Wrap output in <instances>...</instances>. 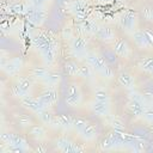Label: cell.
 <instances>
[{
	"label": "cell",
	"instance_id": "6da1fadb",
	"mask_svg": "<svg viewBox=\"0 0 153 153\" xmlns=\"http://www.w3.org/2000/svg\"><path fill=\"white\" fill-rule=\"evenodd\" d=\"M32 45L36 48L43 62L47 66H50L55 61V56L57 53V43L48 32H38L32 38Z\"/></svg>",
	"mask_w": 153,
	"mask_h": 153
},
{
	"label": "cell",
	"instance_id": "7a4b0ae2",
	"mask_svg": "<svg viewBox=\"0 0 153 153\" xmlns=\"http://www.w3.org/2000/svg\"><path fill=\"white\" fill-rule=\"evenodd\" d=\"M65 102L69 108H79L82 103V92L76 82H72L68 86Z\"/></svg>",
	"mask_w": 153,
	"mask_h": 153
},
{
	"label": "cell",
	"instance_id": "3957f363",
	"mask_svg": "<svg viewBox=\"0 0 153 153\" xmlns=\"http://www.w3.org/2000/svg\"><path fill=\"white\" fill-rule=\"evenodd\" d=\"M69 48L73 56L85 59L87 55V41L84 36H74L71 38Z\"/></svg>",
	"mask_w": 153,
	"mask_h": 153
},
{
	"label": "cell",
	"instance_id": "277c9868",
	"mask_svg": "<svg viewBox=\"0 0 153 153\" xmlns=\"http://www.w3.org/2000/svg\"><path fill=\"white\" fill-rule=\"evenodd\" d=\"M118 24L123 31L130 35L137 30V16L134 12H123L118 18Z\"/></svg>",
	"mask_w": 153,
	"mask_h": 153
},
{
	"label": "cell",
	"instance_id": "5b68a950",
	"mask_svg": "<svg viewBox=\"0 0 153 153\" xmlns=\"http://www.w3.org/2000/svg\"><path fill=\"white\" fill-rule=\"evenodd\" d=\"M25 14L30 19V22H32L35 25L39 26L45 22L47 17H48V11L44 7H35L33 5H29Z\"/></svg>",
	"mask_w": 153,
	"mask_h": 153
},
{
	"label": "cell",
	"instance_id": "8992f818",
	"mask_svg": "<svg viewBox=\"0 0 153 153\" xmlns=\"http://www.w3.org/2000/svg\"><path fill=\"white\" fill-rule=\"evenodd\" d=\"M23 59L20 56H16L12 59H8L2 63V71L8 76H17L19 72L23 69Z\"/></svg>",
	"mask_w": 153,
	"mask_h": 153
},
{
	"label": "cell",
	"instance_id": "52a82bcc",
	"mask_svg": "<svg viewBox=\"0 0 153 153\" xmlns=\"http://www.w3.org/2000/svg\"><path fill=\"white\" fill-rule=\"evenodd\" d=\"M38 98H39V100L43 103V105L45 108L53 106L59 100V91H57L56 87L45 86V88L39 93Z\"/></svg>",
	"mask_w": 153,
	"mask_h": 153
},
{
	"label": "cell",
	"instance_id": "ba28073f",
	"mask_svg": "<svg viewBox=\"0 0 153 153\" xmlns=\"http://www.w3.org/2000/svg\"><path fill=\"white\" fill-rule=\"evenodd\" d=\"M88 109L98 117H106L111 114V108L109 102H102L93 99L88 103Z\"/></svg>",
	"mask_w": 153,
	"mask_h": 153
},
{
	"label": "cell",
	"instance_id": "9c48e42d",
	"mask_svg": "<svg viewBox=\"0 0 153 153\" xmlns=\"http://www.w3.org/2000/svg\"><path fill=\"white\" fill-rule=\"evenodd\" d=\"M20 104H22L25 109H27V110H30L31 112H35V114H38L39 111L47 109V108L43 105V103L39 100L38 97L35 98V97H31L30 94L24 96L23 98H20Z\"/></svg>",
	"mask_w": 153,
	"mask_h": 153
},
{
	"label": "cell",
	"instance_id": "30bf717a",
	"mask_svg": "<svg viewBox=\"0 0 153 153\" xmlns=\"http://www.w3.org/2000/svg\"><path fill=\"white\" fill-rule=\"evenodd\" d=\"M73 118L74 117L68 116V115H57L54 117V121L50 124V127H53L55 129H62L65 131H68V130L73 129Z\"/></svg>",
	"mask_w": 153,
	"mask_h": 153
},
{
	"label": "cell",
	"instance_id": "8fae6325",
	"mask_svg": "<svg viewBox=\"0 0 153 153\" xmlns=\"http://www.w3.org/2000/svg\"><path fill=\"white\" fill-rule=\"evenodd\" d=\"M68 10L75 18L81 20L85 18L86 10H87V2L85 0H73L72 2L68 4Z\"/></svg>",
	"mask_w": 153,
	"mask_h": 153
},
{
	"label": "cell",
	"instance_id": "7c38bea8",
	"mask_svg": "<svg viewBox=\"0 0 153 153\" xmlns=\"http://www.w3.org/2000/svg\"><path fill=\"white\" fill-rule=\"evenodd\" d=\"M112 50L117 56L123 57V59H128L131 54L130 45L124 38H116L112 45Z\"/></svg>",
	"mask_w": 153,
	"mask_h": 153
},
{
	"label": "cell",
	"instance_id": "4fadbf2b",
	"mask_svg": "<svg viewBox=\"0 0 153 153\" xmlns=\"http://www.w3.org/2000/svg\"><path fill=\"white\" fill-rule=\"evenodd\" d=\"M85 61H86V63H88V65L94 69V72H97V73L102 72V71L108 66L106 62H105V60H104L100 55H98V54H96V53H87V55H86V57H85Z\"/></svg>",
	"mask_w": 153,
	"mask_h": 153
},
{
	"label": "cell",
	"instance_id": "5bb4252c",
	"mask_svg": "<svg viewBox=\"0 0 153 153\" xmlns=\"http://www.w3.org/2000/svg\"><path fill=\"white\" fill-rule=\"evenodd\" d=\"M94 36L97 37V39L108 43V42L116 39V31L110 26H99V29L97 30Z\"/></svg>",
	"mask_w": 153,
	"mask_h": 153
},
{
	"label": "cell",
	"instance_id": "9a60e30c",
	"mask_svg": "<svg viewBox=\"0 0 153 153\" xmlns=\"http://www.w3.org/2000/svg\"><path fill=\"white\" fill-rule=\"evenodd\" d=\"M97 135H98V133H97L96 126L92 124V123H90V122H87L86 126L79 133V136L81 137V140L84 142H92V141H94L96 137H97Z\"/></svg>",
	"mask_w": 153,
	"mask_h": 153
},
{
	"label": "cell",
	"instance_id": "2e32d148",
	"mask_svg": "<svg viewBox=\"0 0 153 153\" xmlns=\"http://www.w3.org/2000/svg\"><path fill=\"white\" fill-rule=\"evenodd\" d=\"M117 82L123 88H127V90H131L135 86V79H134V76L129 72H126V71H122V72H120L117 74Z\"/></svg>",
	"mask_w": 153,
	"mask_h": 153
},
{
	"label": "cell",
	"instance_id": "e0dca14e",
	"mask_svg": "<svg viewBox=\"0 0 153 153\" xmlns=\"http://www.w3.org/2000/svg\"><path fill=\"white\" fill-rule=\"evenodd\" d=\"M127 110L135 117H141L145 110V103L135 99H129L127 102Z\"/></svg>",
	"mask_w": 153,
	"mask_h": 153
},
{
	"label": "cell",
	"instance_id": "ac0fdd59",
	"mask_svg": "<svg viewBox=\"0 0 153 153\" xmlns=\"http://www.w3.org/2000/svg\"><path fill=\"white\" fill-rule=\"evenodd\" d=\"M130 37L139 49H141V50H148L149 49V45L147 43V39H146L142 30H135L133 33H130Z\"/></svg>",
	"mask_w": 153,
	"mask_h": 153
},
{
	"label": "cell",
	"instance_id": "d6986e66",
	"mask_svg": "<svg viewBox=\"0 0 153 153\" xmlns=\"http://www.w3.org/2000/svg\"><path fill=\"white\" fill-rule=\"evenodd\" d=\"M99 29V25L94 22V20H84L80 25H79V31L82 36H86V35H94L97 32V30Z\"/></svg>",
	"mask_w": 153,
	"mask_h": 153
},
{
	"label": "cell",
	"instance_id": "ffe728a7",
	"mask_svg": "<svg viewBox=\"0 0 153 153\" xmlns=\"http://www.w3.org/2000/svg\"><path fill=\"white\" fill-rule=\"evenodd\" d=\"M49 69L43 66H33L29 71V75L35 80V81H43L44 78L48 75Z\"/></svg>",
	"mask_w": 153,
	"mask_h": 153
},
{
	"label": "cell",
	"instance_id": "44dd1931",
	"mask_svg": "<svg viewBox=\"0 0 153 153\" xmlns=\"http://www.w3.org/2000/svg\"><path fill=\"white\" fill-rule=\"evenodd\" d=\"M29 135L36 141H42L47 136V130L41 124H32L29 127Z\"/></svg>",
	"mask_w": 153,
	"mask_h": 153
},
{
	"label": "cell",
	"instance_id": "7402d4cb",
	"mask_svg": "<svg viewBox=\"0 0 153 153\" xmlns=\"http://www.w3.org/2000/svg\"><path fill=\"white\" fill-rule=\"evenodd\" d=\"M99 146H100V149H103V151H111V149H114V148H116L117 146H120L118 145V142H117V140H116V137H115V135H114V133H112V130L102 140V142L99 143Z\"/></svg>",
	"mask_w": 153,
	"mask_h": 153
},
{
	"label": "cell",
	"instance_id": "603a6c76",
	"mask_svg": "<svg viewBox=\"0 0 153 153\" xmlns=\"http://www.w3.org/2000/svg\"><path fill=\"white\" fill-rule=\"evenodd\" d=\"M33 81L35 80L30 75H27V76H19L17 79V85L25 92V94H30L31 88L33 86Z\"/></svg>",
	"mask_w": 153,
	"mask_h": 153
},
{
	"label": "cell",
	"instance_id": "cb8c5ba5",
	"mask_svg": "<svg viewBox=\"0 0 153 153\" xmlns=\"http://www.w3.org/2000/svg\"><path fill=\"white\" fill-rule=\"evenodd\" d=\"M61 81V74L59 72H50L48 73V75L44 78V80L42 81L45 86L49 87H56L59 85V82Z\"/></svg>",
	"mask_w": 153,
	"mask_h": 153
},
{
	"label": "cell",
	"instance_id": "d4e9b609",
	"mask_svg": "<svg viewBox=\"0 0 153 153\" xmlns=\"http://www.w3.org/2000/svg\"><path fill=\"white\" fill-rule=\"evenodd\" d=\"M137 66L142 72L148 73L153 76V57L148 56V57H143V59L139 60Z\"/></svg>",
	"mask_w": 153,
	"mask_h": 153
},
{
	"label": "cell",
	"instance_id": "484cf974",
	"mask_svg": "<svg viewBox=\"0 0 153 153\" xmlns=\"http://www.w3.org/2000/svg\"><path fill=\"white\" fill-rule=\"evenodd\" d=\"M105 118H108V124L111 127V129H114V130H126V124L120 117L111 116V114H110Z\"/></svg>",
	"mask_w": 153,
	"mask_h": 153
},
{
	"label": "cell",
	"instance_id": "4316f807",
	"mask_svg": "<svg viewBox=\"0 0 153 153\" xmlns=\"http://www.w3.org/2000/svg\"><path fill=\"white\" fill-rule=\"evenodd\" d=\"M73 141L72 140H69L67 136H65V135H61V136H57L55 140H54V145H55V147L57 148V149H60L61 152H65L66 153V149L68 148V146L72 143Z\"/></svg>",
	"mask_w": 153,
	"mask_h": 153
},
{
	"label": "cell",
	"instance_id": "83f0119b",
	"mask_svg": "<svg viewBox=\"0 0 153 153\" xmlns=\"http://www.w3.org/2000/svg\"><path fill=\"white\" fill-rule=\"evenodd\" d=\"M93 99H97V100H102V102H109L111 100V96L110 93L103 88V87H98L93 91Z\"/></svg>",
	"mask_w": 153,
	"mask_h": 153
},
{
	"label": "cell",
	"instance_id": "f1b7e54d",
	"mask_svg": "<svg viewBox=\"0 0 153 153\" xmlns=\"http://www.w3.org/2000/svg\"><path fill=\"white\" fill-rule=\"evenodd\" d=\"M79 67L75 61H67L65 63V72L71 76H79Z\"/></svg>",
	"mask_w": 153,
	"mask_h": 153
},
{
	"label": "cell",
	"instance_id": "f546056e",
	"mask_svg": "<svg viewBox=\"0 0 153 153\" xmlns=\"http://www.w3.org/2000/svg\"><path fill=\"white\" fill-rule=\"evenodd\" d=\"M94 69L88 65V63H84L79 67V76L85 78V79H91L94 75Z\"/></svg>",
	"mask_w": 153,
	"mask_h": 153
},
{
	"label": "cell",
	"instance_id": "4dcf8cb0",
	"mask_svg": "<svg viewBox=\"0 0 153 153\" xmlns=\"http://www.w3.org/2000/svg\"><path fill=\"white\" fill-rule=\"evenodd\" d=\"M142 120H145L147 123L153 124V105L151 104V100H147L146 105H145V110L143 114L141 116Z\"/></svg>",
	"mask_w": 153,
	"mask_h": 153
},
{
	"label": "cell",
	"instance_id": "1f68e13d",
	"mask_svg": "<svg viewBox=\"0 0 153 153\" xmlns=\"http://www.w3.org/2000/svg\"><path fill=\"white\" fill-rule=\"evenodd\" d=\"M37 116H38V118H39V121L43 123V124H45V126H49L50 127V124L53 123V121H54V115H51L50 112H48V110L47 109H44V110H42V111H39L38 114H36Z\"/></svg>",
	"mask_w": 153,
	"mask_h": 153
},
{
	"label": "cell",
	"instance_id": "d6a6232c",
	"mask_svg": "<svg viewBox=\"0 0 153 153\" xmlns=\"http://www.w3.org/2000/svg\"><path fill=\"white\" fill-rule=\"evenodd\" d=\"M87 121L84 117H74L73 118V130H75L78 134L81 131V129L86 126Z\"/></svg>",
	"mask_w": 153,
	"mask_h": 153
},
{
	"label": "cell",
	"instance_id": "836d02e7",
	"mask_svg": "<svg viewBox=\"0 0 153 153\" xmlns=\"http://www.w3.org/2000/svg\"><path fill=\"white\" fill-rule=\"evenodd\" d=\"M18 124H19L22 128H29V127H31L33 123H32L31 117H30L29 115L24 114V115H20V116L18 117Z\"/></svg>",
	"mask_w": 153,
	"mask_h": 153
},
{
	"label": "cell",
	"instance_id": "e575fe53",
	"mask_svg": "<svg viewBox=\"0 0 153 153\" xmlns=\"http://www.w3.org/2000/svg\"><path fill=\"white\" fill-rule=\"evenodd\" d=\"M11 10L14 13H20V14H25L26 10H27V5H25L24 2H16L11 6Z\"/></svg>",
	"mask_w": 153,
	"mask_h": 153
},
{
	"label": "cell",
	"instance_id": "d590c367",
	"mask_svg": "<svg viewBox=\"0 0 153 153\" xmlns=\"http://www.w3.org/2000/svg\"><path fill=\"white\" fill-rule=\"evenodd\" d=\"M11 94L13 96V97H16V98H23L24 96H27V94H25V92L17 85V84H14V85H12L11 86Z\"/></svg>",
	"mask_w": 153,
	"mask_h": 153
},
{
	"label": "cell",
	"instance_id": "8d00e7d4",
	"mask_svg": "<svg viewBox=\"0 0 153 153\" xmlns=\"http://www.w3.org/2000/svg\"><path fill=\"white\" fill-rule=\"evenodd\" d=\"M102 78H104V79H108V80H110V79H112L114 76H115V73H114V69L111 68V67H109V66H106L102 72H99L98 73Z\"/></svg>",
	"mask_w": 153,
	"mask_h": 153
},
{
	"label": "cell",
	"instance_id": "74e56055",
	"mask_svg": "<svg viewBox=\"0 0 153 153\" xmlns=\"http://www.w3.org/2000/svg\"><path fill=\"white\" fill-rule=\"evenodd\" d=\"M142 31L145 33V37H146L147 43L149 45V49H153V30L152 29H143Z\"/></svg>",
	"mask_w": 153,
	"mask_h": 153
},
{
	"label": "cell",
	"instance_id": "f35d334b",
	"mask_svg": "<svg viewBox=\"0 0 153 153\" xmlns=\"http://www.w3.org/2000/svg\"><path fill=\"white\" fill-rule=\"evenodd\" d=\"M31 5H33L35 7H44L49 0H30Z\"/></svg>",
	"mask_w": 153,
	"mask_h": 153
},
{
	"label": "cell",
	"instance_id": "ab89813d",
	"mask_svg": "<svg viewBox=\"0 0 153 153\" xmlns=\"http://www.w3.org/2000/svg\"><path fill=\"white\" fill-rule=\"evenodd\" d=\"M145 17L148 20L153 22V7H149V8H146L145 10Z\"/></svg>",
	"mask_w": 153,
	"mask_h": 153
},
{
	"label": "cell",
	"instance_id": "60d3db41",
	"mask_svg": "<svg viewBox=\"0 0 153 153\" xmlns=\"http://www.w3.org/2000/svg\"><path fill=\"white\" fill-rule=\"evenodd\" d=\"M114 0H97V2L98 4H103V5H106V4H110V2H112Z\"/></svg>",
	"mask_w": 153,
	"mask_h": 153
}]
</instances>
